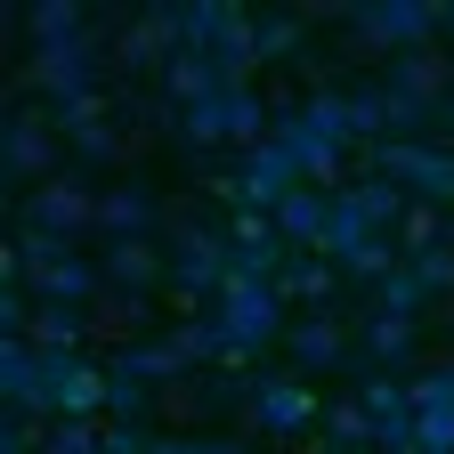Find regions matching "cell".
Returning a JSON list of instances; mask_svg holds the SVG:
<instances>
[{
	"mask_svg": "<svg viewBox=\"0 0 454 454\" xmlns=\"http://www.w3.org/2000/svg\"><path fill=\"white\" fill-rule=\"evenodd\" d=\"M203 454H244V446L236 438H203Z\"/></svg>",
	"mask_w": 454,
	"mask_h": 454,
	"instance_id": "39",
	"label": "cell"
},
{
	"mask_svg": "<svg viewBox=\"0 0 454 454\" xmlns=\"http://www.w3.org/2000/svg\"><path fill=\"white\" fill-rule=\"evenodd\" d=\"M162 227V203L146 195V187H106L98 195V236H114V244H146Z\"/></svg>",
	"mask_w": 454,
	"mask_h": 454,
	"instance_id": "16",
	"label": "cell"
},
{
	"mask_svg": "<svg viewBox=\"0 0 454 454\" xmlns=\"http://www.w3.org/2000/svg\"><path fill=\"white\" fill-rule=\"evenodd\" d=\"M170 293H179V301H211L219 309V293H227V284H236V260H227V236H203V227H170Z\"/></svg>",
	"mask_w": 454,
	"mask_h": 454,
	"instance_id": "1",
	"label": "cell"
},
{
	"mask_svg": "<svg viewBox=\"0 0 454 454\" xmlns=\"http://www.w3.org/2000/svg\"><path fill=\"white\" fill-rule=\"evenodd\" d=\"M284 340H293V357H301V365H340V349H349V333H340L333 317H309V325H293Z\"/></svg>",
	"mask_w": 454,
	"mask_h": 454,
	"instance_id": "26",
	"label": "cell"
},
{
	"mask_svg": "<svg viewBox=\"0 0 454 454\" xmlns=\"http://www.w3.org/2000/svg\"><path fill=\"white\" fill-rule=\"evenodd\" d=\"M179 138H187V146H219V138H227V90L203 98V106H179Z\"/></svg>",
	"mask_w": 454,
	"mask_h": 454,
	"instance_id": "31",
	"label": "cell"
},
{
	"mask_svg": "<svg viewBox=\"0 0 454 454\" xmlns=\"http://www.w3.org/2000/svg\"><path fill=\"white\" fill-rule=\"evenodd\" d=\"M227 260H236V276H244V284H276L284 268H293L268 211H236V227H227Z\"/></svg>",
	"mask_w": 454,
	"mask_h": 454,
	"instance_id": "11",
	"label": "cell"
},
{
	"mask_svg": "<svg viewBox=\"0 0 454 454\" xmlns=\"http://www.w3.org/2000/svg\"><path fill=\"white\" fill-rule=\"evenodd\" d=\"M33 340H41V349H82V340H90V309H74V301H41Z\"/></svg>",
	"mask_w": 454,
	"mask_h": 454,
	"instance_id": "25",
	"label": "cell"
},
{
	"mask_svg": "<svg viewBox=\"0 0 454 454\" xmlns=\"http://www.w3.org/2000/svg\"><path fill=\"white\" fill-rule=\"evenodd\" d=\"M106 381H114V389H106V414H114V422H138V414H146V389H154V381H146L130 357H114V365H106Z\"/></svg>",
	"mask_w": 454,
	"mask_h": 454,
	"instance_id": "27",
	"label": "cell"
},
{
	"mask_svg": "<svg viewBox=\"0 0 454 454\" xmlns=\"http://www.w3.org/2000/svg\"><path fill=\"white\" fill-rule=\"evenodd\" d=\"M146 381H170V373H187V357H179V340H130V349H122Z\"/></svg>",
	"mask_w": 454,
	"mask_h": 454,
	"instance_id": "33",
	"label": "cell"
},
{
	"mask_svg": "<svg viewBox=\"0 0 454 454\" xmlns=\"http://www.w3.org/2000/svg\"><path fill=\"white\" fill-rule=\"evenodd\" d=\"M74 154H82V162H114V154H122V138L98 122V130H82V138H74Z\"/></svg>",
	"mask_w": 454,
	"mask_h": 454,
	"instance_id": "36",
	"label": "cell"
},
{
	"mask_svg": "<svg viewBox=\"0 0 454 454\" xmlns=\"http://www.w3.org/2000/svg\"><path fill=\"white\" fill-rule=\"evenodd\" d=\"M98 74H106V49L90 33H74V41H33V66H25V82L49 90V98H98Z\"/></svg>",
	"mask_w": 454,
	"mask_h": 454,
	"instance_id": "4",
	"label": "cell"
},
{
	"mask_svg": "<svg viewBox=\"0 0 454 454\" xmlns=\"http://www.w3.org/2000/svg\"><path fill=\"white\" fill-rule=\"evenodd\" d=\"M49 357V422H98L106 414V365H90L82 349H41Z\"/></svg>",
	"mask_w": 454,
	"mask_h": 454,
	"instance_id": "8",
	"label": "cell"
},
{
	"mask_svg": "<svg viewBox=\"0 0 454 454\" xmlns=\"http://www.w3.org/2000/svg\"><path fill=\"white\" fill-rule=\"evenodd\" d=\"M357 406L373 414V446H381V454H414V438H422V414H414V389L397 381V373H365Z\"/></svg>",
	"mask_w": 454,
	"mask_h": 454,
	"instance_id": "9",
	"label": "cell"
},
{
	"mask_svg": "<svg viewBox=\"0 0 454 454\" xmlns=\"http://www.w3.org/2000/svg\"><path fill=\"white\" fill-rule=\"evenodd\" d=\"M438 130H454V90H446V98H438Z\"/></svg>",
	"mask_w": 454,
	"mask_h": 454,
	"instance_id": "40",
	"label": "cell"
},
{
	"mask_svg": "<svg viewBox=\"0 0 454 454\" xmlns=\"http://www.w3.org/2000/svg\"><path fill=\"white\" fill-rule=\"evenodd\" d=\"M414 406H454V365H430L414 381Z\"/></svg>",
	"mask_w": 454,
	"mask_h": 454,
	"instance_id": "35",
	"label": "cell"
},
{
	"mask_svg": "<svg viewBox=\"0 0 454 454\" xmlns=\"http://www.w3.org/2000/svg\"><path fill=\"white\" fill-rule=\"evenodd\" d=\"M227 138L236 146H268L276 138V122H268V98L244 82V90H227Z\"/></svg>",
	"mask_w": 454,
	"mask_h": 454,
	"instance_id": "24",
	"label": "cell"
},
{
	"mask_svg": "<svg viewBox=\"0 0 454 454\" xmlns=\"http://www.w3.org/2000/svg\"><path fill=\"white\" fill-rule=\"evenodd\" d=\"M252 422H260L268 438H293V430H309V422H317V397H309V381H301V373H260V381H252Z\"/></svg>",
	"mask_w": 454,
	"mask_h": 454,
	"instance_id": "12",
	"label": "cell"
},
{
	"mask_svg": "<svg viewBox=\"0 0 454 454\" xmlns=\"http://www.w3.org/2000/svg\"><path fill=\"white\" fill-rule=\"evenodd\" d=\"M438 244H446V211H438V203H414L406 227H397V252L422 260V252H438Z\"/></svg>",
	"mask_w": 454,
	"mask_h": 454,
	"instance_id": "29",
	"label": "cell"
},
{
	"mask_svg": "<svg viewBox=\"0 0 454 454\" xmlns=\"http://www.w3.org/2000/svg\"><path fill=\"white\" fill-rule=\"evenodd\" d=\"M268 219H276L284 244H309V252H317V244H325V219H333V195H325V187H301V195H284Z\"/></svg>",
	"mask_w": 454,
	"mask_h": 454,
	"instance_id": "18",
	"label": "cell"
},
{
	"mask_svg": "<svg viewBox=\"0 0 454 454\" xmlns=\"http://www.w3.org/2000/svg\"><path fill=\"white\" fill-rule=\"evenodd\" d=\"M301 114H309V130H317V138H333L340 154L357 146V122H349V90H317V98H301Z\"/></svg>",
	"mask_w": 454,
	"mask_h": 454,
	"instance_id": "22",
	"label": "cell"
},
{
	"mask_svg": "<svg viewBox=\"0 0 454 454\" xmlns=\"http://www.w3.org/2000/svg\"><path fill=\"white\" fill-rule=\"evenodd\" d=\"M17 260H25V284H33L41 301H74V309H82V301L98 293V268H90L82 252H66V236H25Z\"/></svg>",
	"mask_w": 454,
	"mask_h": 454,
	"instance_id": "6",
	"label": "cell"
},
{
	"mask_svg": "<svg viewBox=\"0 0 454 454\" xmlns=\"http://www.w3.org/2000/svg\"><path fill=\"white\" fill-rule=\"evenodd\" d=\"M211 317L227 325V340H236L244 357H260L268 340H284V293H276V284H244V276H236V284L219 293Z\"/></svg>",
	"mask_w": 454,
	"mask_h": 454,
	"instance_id": "5",
	"label": "cell"
},
{
	"mask_svg": "<svg viewBox=\"0 0 454 454\" xmlns=\"http://www.w3.org/2000/svg\"><path fill=\"white\" fill-rule=\"evenodd\" d=\"M340 25L365 33V49H389V57H414V49H438V9L422 0H381V9H340Z\"/></svg>",
	"mask_w": 454,
	"mask_h": 454,
	"instance_id": "7",
	"label": "cell"
},
{
	"mask_svg": "<svg viewBox=\"0 0 454 454\" xmlns=\"http://www.w3.org/2000/svg\"><path fill=\"white\" fill-rule=\"evenodd\" d=\"M373 170H381V179H397L414 203L454 211V154H446V146H430V138H389V146H373Z\"/></svg>",
	"mask_w": 454,
	"mask_h": 454,
	"instance_id": "2",
	"label": "cell"
},
{
	"mask_svg": "<svg viewBox=\"0 0 454 454\" xmlns=\"http://www.w3.org/2000/svg\"><path fill=\"white\" fill-rule=\"evenodd\" d=\"M317 422H325V446H373V414L357 406V397H340V406H325Z\"/></svg>",
	"mask_w": 454,
	"mask_h": 454,
	"instance_id": "30",
	"label": "cell"
},
{
	"mask_svg": "<svg viewBox=\"0 0 454 454\" xmlns=\"http://www.w3.org/2000/svg\"><path fill=\"white\" fill-rule=\"evenodd\" d=\"M301 187H309V170H301V154L284 138H268V146L244 154V179H219V195L236 211H276L284 195H301Z\"/></svg>",
	"mask_w": 454,
	"mask_h": 454,
	"instance_id": "3",
	"label": "cell"
},
{
	"mask_svg": "<svg viewBox=\"0 0 454 454\" xmlns=\"http://www.w3.org/2000/svg\"><path fill=\"white\" fill-rule=\"evenodd\" d=\"M0 397L17 406V422H49V357H41V340H0Z\"/></svg>",
	"mask_w": 454,
	"mask_h": 454,
	"instance_id": "10",
	"label": "cell"
},
{
	"mask_svg": "<svg viewBox=\"0 0 454 454\" xmlns=\"http://www.w3.org/2000/svg\"><path fill=\"white\" fill-rule=\"evenodd\" d=\"M414 276L430 284V293H454V244H438V252H422V260H414Z\"/></svg>",
	"mask_w": 454,
	"mask_h": 454,
	"instance_id": "34",
	"label": "cell"
},
{
	"mask_svg": "<svg viewBox=\"0 0 454 454\" xmlns=\"http://www.w3.org/2000/svg\"><path fill=\"white\" fill-rule=\"evenodd\" d=\"M438 33H454V9H438Z\"/></svg>",
	"mask_w": 454,
	"mask_h": 454,
	"instance_id": "41",
	"label": "cell"
},
{
	"mask_svg": "<svg viewBox=\"0 0 454 454\" xmlns=\"http://www.w3.org/2000/svg\"><path fill=\"white\" fill-rule=\"evenodd\" d=\"M365 357H373V365H406V357H414V325H406V317H373V325H365Z\"/></svg>",
	"mask_w": 454,
	"mask_h": 454,
	"instance_id": "28",
	"label": "cell"
},
{
	"mask_svg": "<svg viewBox=\"0 0 454 454\" xmlns=\"http://www.w3.org/2000/svg\"><path fill=\"white\" fill-rule=\"evenodd\" d=\"M25 227L33 236H74V227H98V195L82 179H49L33 203H25Z\"/></svg>",
	"mask_w": 454,
	"mask_h": 454,
	"instance_id": "14",
	"label": "cell"
},
{
	"mask_svg": "<svg viewBox=\"0 0 454 454\" xmlns=\"http://www.w3.org/2000/svg\"><path fill=\"white\" fill-rule=\"evenodd\" d=\"M301 25L309 17H293V9L252 17V66H284V57H301Z\"/></svg>",
	"mask_w": 454,
	"mask_h": 454,
	"instance_id": "20",
	"label": "cell"
},
{
	"mask_svg": "<svg viewBox=\"0 0 454 454\" xmlns=\"http://www.w3.org/2000/svg\"><path fill=\"white\" fill-rule=\"evenodd\" d=\"M162 90H170V106H203V98H219V90H236L219 74V57H203V49H179L162 66Z\"/></svg>",
	"mask_w": 454,
	"mask_h": 454,
	"instance_id": "17",
	"label": "cell"
},
{
	"mask_svg": "<svg viewBox=\"0 0 454 454\" xmlns=\"http://www.w3.org/2000/svg\"><path fill=\"white\" fill-rule=\"evenodd\" d=\"M106 276L138 301V293H154V284H170V260L154 244H106Z\"/></svg>",
	"mask_w": 454,
	"mask_h": 454,
	"instance_id": "19",
	"label": "cell"
},
{
	"mask_svg": "<svg viewBox=\"0 0 454 454\" xmlns=\"http://www.w3.org/2000/svg\"><path fill=\"white\" fill-rule=\"evenodd\" d=\"M373 301H381V317H406V325H414V317H422L438 293H430V284L414 276V260H406V268H389V276L373 284Z\"/></svg>",
	"mask_w": 454,
	"mask_h": 454,
	"instance_id": "23",
	"label": "cell"
},
{
	"mask_svg": "<svg viewBox=\"0 0 454 454\" xmlns=\"http://www.w3.org/2000/svg\"><path fill=\"white\" fill-rule=\"evenodd\" d=\"M41 454H106V422H49Z\"/></svg>",
	"mask_w": 454,
	"mask_h": 454,
	"instance_id": "32",
	"label": "cell"
},
{
	"mask_svg": "<svg viewBox=\"0 0 454 454\" xmlns=\"http://www.w3.org/2000/svg\"><path fill=\"white\" fill-rule=\"evenodd\" d=\"M0 454H41V430L17 422V430H0Z\"/></svg>",
	"mask_w": 454,
	"mask_h": 454,
	"instance_id": "37",
	"label": "cell"
},
{
	"mask_svg": "<svg viewBox=\"0 0 454 454\" xmlns=\"http://www.w3.org/2000/svg\"><path fill=\"white\" fill-rule=\"evenodd\" d=\"M187 41H179V9H146V17H130L122 25V41H114V57H122L130 74H146V66H170Z\"/></svg>",
	"mask_w": 454,
	"mask_h": 454,
	"instance_id": "15",
	"label": "cell"
},
{
	"mask_svg": "<svg viewBox=\"0 0 454 454\" xmlns=\"http://www.w3.org/2000/svg\"><path fill=\"white\" fill-rule=\"evenodd\" d=\"M146 454H203V446H195V438H154Z\"/></svg>",
	"mask_w": 454,
	"mask_h": 454,
	"instance_id": "38",
	"label": "cell"
},
{
	"mask_svg": "<svg viewBox=\"0 0 454 454\" xmlns=\"http://www.w3.org/2000/svg\"><path fill=\"white\" fill-rule=\"evenodd\" d=\"M333 284H340V268H325V260H293V268L276 276V293H284V301H309L317 317H333Z\"/></svg>",
	"mask_w": 454,
	"mask_h": 454,
	"instance_id": "21",
	"label": "cell"
},
{
	"mask_svg": "<svg viewBox=\"0 0 454 454\" xmlns=\"http://www.w3.org/2000/svg\"><path fill=\"white\" fill-rule=\"evenodd\" d=\"M0 154H9V179H41V187H49V170H57V130H49V114H41V106H17L9 130H0Z\"/></svg>",
	"mask_w": 454,
	"mask_h": 454,
	"instance_id": "13",
	"label": "cell"
},
{
	"mask_svg": "<svg viewBox=\"0 0 454 454\" xmlns=\"http://www.w3.org/2000/svg\"><path fill=\"white\" fill-rule=\"evenodd\" d=\"M325 454H365V446H325Z\"/></svg>",
	"mask_w": 454,
	"mask_h": 454,
	"instance_id": "42",
	"label": "cell"
}]
</instances>
